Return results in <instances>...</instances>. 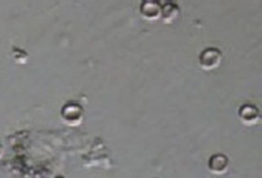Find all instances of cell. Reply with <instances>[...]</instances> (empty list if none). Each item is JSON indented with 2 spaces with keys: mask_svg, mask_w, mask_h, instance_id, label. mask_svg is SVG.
<instances>
[{
  "mask_svg": "<svg viewBox=\"0 0 262 178\" xmlns=\"http://www.w3.org/2000/svg\"><path fill=\"white\" fill-rule=\"evenodd\" d=\"M60 117H62V121L64 122L66 125L71 126V127H76V126H79L83 122L84 110L79 104L69 102L60 110Z\"/></svg>",
  "mask_w": 262,
  "mask_h": 178,
  "instance_id": "obj_1",
  "label": "cell"
},
{
  "mask_svg": "<svg viewBox=\"0 0 262 178\" xmlns=\"http://www.w3.org/2000/svg\"><path fill=\"white\" fill-rule=\"evenodd\" d=\"M222 53L219 49L215 48H207L201 53L200 55V65L201 69L205 71H211L219 67L222 63Z\"/></svg>",
  "mask_w": 262,
  "mask_h": 178,
  "instance_id": "obj_2",
  "label": "cell"
},
{
  "mask_svg": "<svg viewBox=\"0 0 262 178\" xmlns=\"http://www.w3.org/2000/svg\"><path fill=\"white\" fill-rule=\"evenodd\" d=\"M238 119L242 121L243 125L248 126V127H252V126L258 125L259 121H261V116H259V110L256 106L250 104L243 105L237 112Z\"/></svg>",
  "mask_w": 262,
  "mask_h": 178,
  "instance_id": "obj_3",
  "label": "cell"
},
{
  "mask_svg": "<svg viewBox=\"0 0 262 178\" xmlns=\"http://www.w3.org/2000/svg\"><path fill=\"white\" fill-rule=\"evenodd\" d=\"M228 158H227L226 154L222 153L212 154L211 158L209 159V161H207V168H209V170L212 174L216 175L224 174L228 170Z\"/></svg>",
  "mask_w": 262,
  "mask_h": 178,
  "instance_id": "obj_4",
  "label": "cell"
},
{
  "mask_svg": "<svg viewBox=\"0 0 262 178\" xmlns=\"http://www.w3.org/2000/svg\"><path fill=\"white\" fill-rule=\"evenodd\" d=\"M139 11L143 18H146L148 21H156L160 18L161 4L159 2L147 0V2H143V3L140 4Z\"/></svg>",
  "mask_w": 262,
  "mask_h": 178,
  "instance_id": "obj_5",
  "label": "cell"
},
{
  "mask_svg": "<svg viewBox=\"0 0 262 178\" xmlns=\"http://www.w3.org/2000/svg\"><path fill=\"white\" fill-rule=\"evenodd\" d=\"M180 15V8L176 3H164L161 6V13H160V17L163 18V21L165 24H170L173 21L176 20Z\"/></svg>",
  "mask_w": 262,
  "mask_h": 178,
  "instance_id": "obj_6",
  "label": "cell"
},
{
  "mask_svg": "<svg viewBox=\"0 0 262 178\" xmlns=\"http://www.w3.org/2000/svg\"><path fill=\"white\" fill-rule=\"evenodd\" d=\"M13 57H15V59L17 60L18 63H21V64L28 60V54L23 50H18V49H15V50H13Z\"/></svg>",
  "mask_w": 262,
  "mask_h": 178,
  "instance_id": "obj_7",
  "label": "cell"
},
{
  "mask_svg": "<svg viewBox=\"0 0 262 178\" xmlns=\"http://www.w3.org/2000/svg\"><path fill=\"white\" fill-rule=\"evenodd\" d=\"M2 156H3V147L0 144V159H2Z\"/></svg>",
  "mask_w": 262,
  "mask_h": 178,
  "instance_id": "obj_8",
  "label": "cell"
},
{
  "mask_svg": "<svg viewBox=\"0 0 262 178\" xmlns=\"http://www.w3.org/2000/svg\"><path fill=\"white\" fill-rule=\"evenodd\" d=\"M55 178H64V177H62V175H58V177H55Z\"/></svg>",
  "mask_w": 262,
  "mask_h": 178,
  "instance_id": "obj_9",
  "label": "cell"
}]
</instances>
